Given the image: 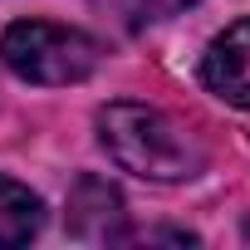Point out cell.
Instances as JSON below:
<instances>
[{"mask_svg": "<svg viewBox=\"0 0 250 250\" xmlns=\"http://www.w3.org/2000/svg\"><path fill=\"white\" fill-rule=\"evenodd\" d=\"M98 143L123 172L147 182H187L206 167V147L196 143V133L152 103L123 98L98 108Z\"/></svg>", "mask_w": 250, "mask_h": 250, "instance_id": "obj_1", "label": "cell"}, {"mask_svg": "<svg viewBox=\"0 0 250 250\" xmlns=\"http://www.w3.org/2000/svg\"><path fill=\"white\" fill-rule=\"evenodd\" d=\"M0 59L10 74L30 83H83L98 69V44L83 30L54 25V20H20L0 35Z\"/></svg>", "mask_w": 250, "mask_h": 250, "instance_id": "obj_2", "label": "cell"}, {"mask_svg": "<svg viewBox=\"0 0 250 250\" xmlns=\"http://www.w3.org/2000/svg\"><path fill=\"white\" fill-rule=\"evenodd\" d=\"M201 83L221 103L250 108V20H235L211 40V49L201 54Z\"/></svg>", "mask_w": 250, "mask_h": 250, "instance_id": "obj_3", "label": "cell"}, {"mask_svg": "<svg viewBox=\"0 0 250 250\" xmlns=\"http://www.w3.org/2000/svg\"><path fill=\"white\" fill-rule=\"evenodd\" d=\"M118 221H123V196L108 182L83 177L74 187V201H69V226L88 240H118Z\"/></svg>", "mask_w": 250, "mask_h": 250, "instance_id": "obj_4", "label": "cell"}, {"mask_svg": "<svg viewBox=\"0 0 250 250\" xmlns=\"http://www.w3.org/2000/svg\"><path fill=\"white\" fill-rule=\"evenodd\" d=\"M44 226V201L20 187L15 177H0V250L10 245H30Z\"/></svg>", "mask_w": 250, "mask_h": 250, "instance_id": "obj_5", "label": "cell"}, {"mask_svg": "<svg viewBox=\"0 0 250 250\" xmlns=\"http://www.w3.org/2000/svg\"><path fill=\"white\" fill-rule=\"evenodd\" d=\"M196 0H123V10H128L138 25H147V20H172V15H182V10H191Z\"/></svg>", "mask_w": 250, "mask_h": 250, "instance_id": "obj_6", "label": "cell"}]
</instances>
